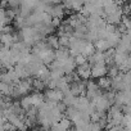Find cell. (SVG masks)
I'll return each instance as SVG.
<instances>
[{"instance_id":"9a60e30c","label":"cell","mask_w":131,"mask_h":131,"mask_svg":"<svg viewBox=\"0 0 131 131\" xmlns=\"http://www.w3.org/2000/svg\"><path fill=\"white\" fill-rule=\"evenodd\" d=\"M55 109H57L58 112H60V113L63 114V113L66 112V109H67V107H66V105H64V104H63L62 102H58V103L55 104Z\"/></svg>"},{"instance_id":"277c9868","label":"cell","mask_w":131,"mask_h":131,"mask_svg":"<svg viewBox=\"0 0 131 131\" xmlns=\"http://www.w3.org/2000/svg\"><path fill=\"white\" fill-rule=\"evenodd\" d=\"M90 70H91V67H90V64L86 62V63H84L82 66H79V67H76V75L79 76V79L80 80H82V81H88V80H90Z\"/></svg>"},{"instance_id":"2e32d148","label":"cell","mask_w":131,"mask_h":131,"mask_svg":"<svg viewBox=\"0 0 131 131\" xmlns=\"http://www.w3.org/2000/svg\"><path fill=\"white\" fill-rule=\"evenodd\" d=\"M60 23H62V21L58 19V18H53V19H51V26H53L54 28H58V27L60 26Z\"/></svg>"},{"instance_id":"3957f363","label":"cell","mask_w":131,"mask_h":131,"mask_svg":"<svg viewBox=\"0 0 131 131\" xmlns=\"http://www.w3.org/2000/svg\"><path fill=\"white\" fill-rule=\"evenodd\" d=\"M42 95H44L45 102H51V103H58V102H62L63 99V94L57 89H46Z\"/></svg>"},{"instance_id":"e0dca14e","label":"cell","mask_w":131,"mask_h":131,"mask_svg":"<svg viewBox=\"0 0 131 131\" xmlns=\"http://www.w3.org/2000/svg\"><path fill=\"white\" fill-rule=\"evenodd\" d=\"M4 122H7V118H5V116H4V113H3V111L0 112V123H4Z\"/></svg>"},{"instance_id":"8992f818","label":"cell","mask_w":131,"mask_h":131,"mask_svg":"<svg viewBox=\"0 0 131 131\" xmlns=\"http://www.w3.org/2000/svg\"><path fill=\"white\" fill-rule=\"evenodd\" d=\"M89 104H90V100H89L86 96H76V98H75V102H73V104H72V107L76 108L79 112H86Z\"/></svg>"},{"instance_id":"7a4b0ae2","label":"cell","mask_w":131,"mask_h":131,"mask_svg":"<svg viewBox=\"0 0 131 131\" xmlns=\"http://www.w3.org/2000/svg\"><path fill=\"white\" fill-rule=\"evenodd\" d=\"M90 103L95 107V111H98V112H105V113H107V111L109 109V107L112 105V104L107 100V98H105L103 94L99 95V96H96L95 99H93Z\"/></svg>"},{"instance_id":"ba28073f","label":"cell","mask_w":131,"mask_h":131,"mask_svg":"<svg viewBox=\"0 0 131 131\" xmlns=\"http://www.w3.org/2000/svg\"><path fill=\"white\" fill-rule=\"evenodd\" d=\"M96 86H98L100 90H103V91H108V90H111V79L107 77V76H103V77L98 79V81H96Z\"/></svg>"},{"instance_id":"ac0fdd59","label":"cell","mask_w":131,"mask_h":131,"mask_svg":"<svg viewBox=\"0 0 131 131\" xmlns=\"http://www.w3.org/2000/svg\"><path fill=\"white\" fill-rule=\"evenodd\" d=\"M121 131H130V128H128V127H123Z\"/></svg>"},{"instance_id":"6da1fadb","label":"cell","mask_w":131,"mask_h":131,"mask_svg":"<svg viewBox=\"0 0 131 131\" xmlns=\"http://www.w3.org/2000/svg\"><path fill=\"white\" fill-rule=\"evenodd\" d=\"M70 93L73 96H85L86 93V81L79 80L70 85Z\"/></svg>"},{"instance_id":"9c48e42d","label":"cell","mask_w":131,"mask_h":131,"mask_svg":"<svg viewBox=\"0 0 131 131\" xmlns=\"http://www.w3.org/2000/svg\"><path fill=\"white\" fill-rule=\"evenodd\" d=\"M30 96H31V104H32V107L39 108L45 102L44 95L41 93H32V94H30Z\"/></svg>"},{"instance_id":"5b68a950","label":"cell","mask_w":131,"mask_h":131,"mask_svg":"<svg viewBox=\"0 0 131 131\" xmlns=\"http://www.w3.org/2000/svg\"><path fill=\"white\" fill-rule=\"evenodd\" d=\"M107 75V66L105 64H95L90 70V79H100Z\"/></svg>"},{"instance_id":"4fadbf2b","label":"cell","mask_w":131,"mask_h":131,"mask_svg":"<svg viewBox=\"0 0 131 131\" xmlns=\"http://www.w3.org/2000/svg\"><path fill=\"white\" fill-rule=\"evenodd\" d=\"M58 125L63 128V130H66V131H68L70 128H71V126H72V122L70 121V119H67V118H62L59 122H58Z\"/></svg>"},{"instance_id":"8fae6325","label":"cell","mask_w":131,"mask_h":131,"mask_svg":"<svg viewBox=\"0 0 131 131\" xmlns=\"http://www.w3.org/2000/svg\"><path fill=\"white\" fill-rule=\"evenodd\" d=\"M93 45H94V48H95V51H102V53H104V51H107V50L109 49V46H108V44H107L105 40H96Z\"/></svg>"},{"instance_id":"52a82bcc","label":"cell","mask_w":131,"mask_h":131,"mask_svg":"<svg viewBox=\"0 0 131 131\" xmlns=\"http://www.w3.org/2000/svg\"><path fill=\"white\" fill-rule=\"evenodd\" d=\"M49 14L51 16V18H58V19H60V21H62L63 16L66 14V10H64V8H63L62 3H55V4L51 7V9H50V13H49Z\"/></svg>"},{"instance_id":"30bf717a","label":"cell","mask_w":131,"mask_h":131,"mask_svg":"<svg viewBox=\"0 0 131 131\" xmlns=\"http://www.w3.org/2000/svg\"><path fill=\"white\" fill-rule=\"evenodd\" d=\"M44 90H46V85H45L42 81H40V80H37V79H34V80H32V91H35V93H41V91H44Z\"/></svg>"},{"instance_id":"7c38bea8","label":"cell","mask_w":131,"mask_h":131,"mask_svg":"<svg viewBox=\"0 0 131 131\" xmlns=\"http://www.w3.org/2000/svg\"><path fill=\"white\" fill-rule=\"evenodd\" d=\"M19 107L26 112L30 107H32V104H31V96L30 95H26V96H23V98H21L19 99Z\"/></svg>"},{"instance_id":"5bb4252c","label":"cell","mask_w":131,"mask_h":131,"mask_svg":"<svg viewBox=\"0 0 131 131\" xmlns=\"http://www.w3.org/2000/svg\"><path fill=\"white\" fill-rule=\"evenodd\" d=\"M73 62H75V64H76V67H79V66H82L84 63H86L88 60H86V58H85L84 55L79 54V55H76V57L73 58Z\"/></svg>"}]
</instances>
